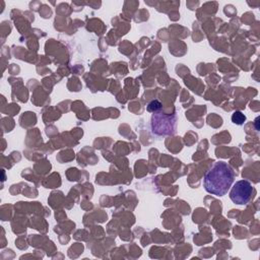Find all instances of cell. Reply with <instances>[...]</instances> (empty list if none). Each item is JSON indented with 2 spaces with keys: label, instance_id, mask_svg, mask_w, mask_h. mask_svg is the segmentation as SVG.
<instances>
[{
  "label": "cell",
  "instance_id": "277c9868",
  "mask_svg": "<svg viewBox=\"0 0 260 260\" xmlns=\"http://www.w3.org/2000/svg\"><path fill=\"white\" fill-rule=\"evenodd\" d=\"M147 111L150 112V113H155V112H158L160 111L161 109V104L159 101L157 100H154V101H151L148 105H147Z\"/></svg>",
  "mask_w": 260,
  "mask_h": 260
},
{
  "label": "cell",
  "instance_id": "6da1fadb",
  "mask_svg": "<svg viewBox=\"0 0 260 260\" xmlns=\"http://www.w3.org/2000/svg\"><path fill=\"white\" fill-rule=\"evenodd\" d=\"M234 181L233 169L224 161H216L204 174L203 186L206 192L215 196H223L228 193Z\"/></svg>",
  "mask_w": 260,
  "mask_h": 260
},
{
  "label": "cell",
  "instance_id": "5b68a950",
  "mask_svg": "<svg viewBox=\"0 0 260 260\" xmlns=\"http://www.w3.org/2000/svg\"><path fill=\"white\" fill-rule=\"evenodd\" d=\"M246 120V117L243 113L239 112V111H236L233 116H232V121L235 123V124H238V125H242Z\"/></svg>",
  "mask_w": 260,
  "mask_h": 260
},
{
  "label": "cell",
  "instance_id": "3957f363",
  "mask_svg": "<svg viewBox=\"0 0 260 260\" xmlns=\"http://www.w3.org/2000/svg\"><path fill=\"white\" fill-rule=\"evenodd\" d=\"M254 188L252 184L247 180L237 181L230 191L231 200L239 205L247 204L252 198Z\"/></svg>",
  "mask_w": 260,
  "mask_h": 260
},
{
  "label": "cell",
  "instance_id": "7a4b0ae2",
  "mask_svg": "<svg viewBox=\"0 0 260 260\" xmlns=\"http://www.w3.org/2000/svg\"><path fill=\"white\" fill-rule=\"evenodd\" d=\"M177 118L175 114L166 115L160 111L152 114L151 131L156 135H171L175 132Z\"/></svg>",
  "mask_w": 260,
  "mask_h": 260
}]
</instances>
